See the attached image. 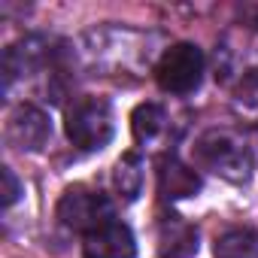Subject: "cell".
<instances>
[{"label":"cell","mask_w":258,"mask_h":258,"mask_svg":"<svg viewBox=\"0 0 258 258\" xmlns=\"http://www.w3.org/2000/svg\"><path fill=\"white\" fill-rule=\"evenodd\" d=\"M64 134H67V140L76 149L100 152L115 134L109 100H103V97H82V100H76L67 109V115H64Z\"/></svg>","instance_id":"obj_1"},{"label":"cell","mask_w":258,"mask_h":258,"mask_svg":"<svg viewBox=\"0 0 258 258\" xmlns=\"http://www.w3.org/2000/svg\"><path fill=\"white\" fill-rule=\"evenodd\" d=\"M198 161L228 182H246L252 170V155L246 143L231 131H207L195 146Z\"/></svg>","instance_id":"obj_2"},{"label":"cell","mask_w":258,"mask_h":258,"mask_svg":"<svg viewBox=\"0 0 258 258\" xmlns=\"http://www.w3.org/2000/svg\"><path fill=\"white\" fill-rule=\"evenodd\" d=\"M58 219L64 228L70 231H79V234H91L112 219V204L106 195H100L97 188H88V185H70L61 201H58Z\"/></svg>","instance_id":"obj_3"},{"label":"cell","mask_w":258,"mask_h":258,"mask_svg":"<svg viewBox=\"0 0 258 258\" xmlns=\"http://www.w3.org/2000/svg\"><path fill=\"white\" fill-rule=\"evenodd\" d=\"M204 79V52L195 43H173L155 64V82L167 94H191Z\"/></svg>","instance_id":"obj_4"},{"label":"cell","mask_w":258,"mask_h":258,"mask_svg":"<svg viewBox=\"0 0 258 258\" xmlns=\"http://www.w3.org/2000/svg\"><path fill=\"white\" fill-rule=\"evenodd\" d=\"M52 137V118L34 103H19L7 118V143L19 152H40Z\"/></svg>","instance_id":"obj_5"},{"label":"cell","mask_w":258,"mask_h":258,"mask_svg":"<svg viewBox=\"0 0 258 258\" xmlns=\"http://www.w3.org/2000/svg\"><path fill=\"white\" fill-rule=\"evenodd\" d=\"M82 255L85 258H134L137 255L134 231L124 222H109V225L85 234Z\"/></svg>","instance_id":"obj_6"},{"label":"cell","mask_w":258,"mask_h":258,"mask_svg":"<svg viewBox=\"0 0 258 258\" xmlns=\"http://www.w3.org/2000/svg\"><path fill=\"white\" fill-rule=\"evenodd\" d=\"M198 191H201V176L195 167H188L176 155H164L158 161V195L164 201L195 198Z\"/></svg>","instance_id":"obj_7"},{"label":"cell","mask_w":258,"mask_h":258,"mask_svg":"<svg viewBox=\"0 0 258 258\" xmlns=\"http://www.w3.org/2000/svg\"><path fill=\"white\" fill-rule=\"evenodd\" d=\"M158 249L164 258H185L198 252V228L179 216H167L158 225Z\"/></svg>","instance_id":"obj_8"},{"label":"cell","mask_w":258,"mask_h":258,"mask_svg":"<svg viewBox=\"0 0 258 258\" xmlns=\"http://www.w3.org/2000/svg\"><path fill=\"white\" fill-rule=\"evenodd\" d=\"M216 258H258V231L255 228H228L216 237Z\"/></svg>","instance_id":"obj_9"},{"label":"cell","mask_w":258,"mask_h":258,"mask_svg":"<svg viewBox=\"0 0 258 258\" xmlns=\"http://www.w3.org/2000/svg\"><path fill=\"white\" fill-rule=\"evenodd\" d=\"M112 185L121 195V201H137L143 191V161L137 152H127L115 161L112 170Z\"/></svg>","instance_id":"obj_10"},{"label":"cell","mask_w":258,"mask_h":258,"mask_svg":"<svg viewBox=\"0 0 258 258\" xmlns=\"http://www.w3.org/2000/svg\"><path fill=\"white\" fill-rule=\"evenodd\" d=\"M131 127H134V140L137 143H155L164 131H167V112L158 103H140L131 115Z\"/></svg>","instance_id":"obj_11"},{"label":"cell","mask_w":258,"mask_h":258,"mask_svg":"<svg viewBox=\"0 0 258 258\" xmlns=\"http://www.w3.org/2000/svg\"><path fill=\"white\" fill-rule=\"evenodd\" d=\"M0 185H4V188H0V195H4V207L10 210L19 198H22V182L16 179V173H13V167H0Z\"/></svg>","instance_id":"obj_12"}]
</instances>
